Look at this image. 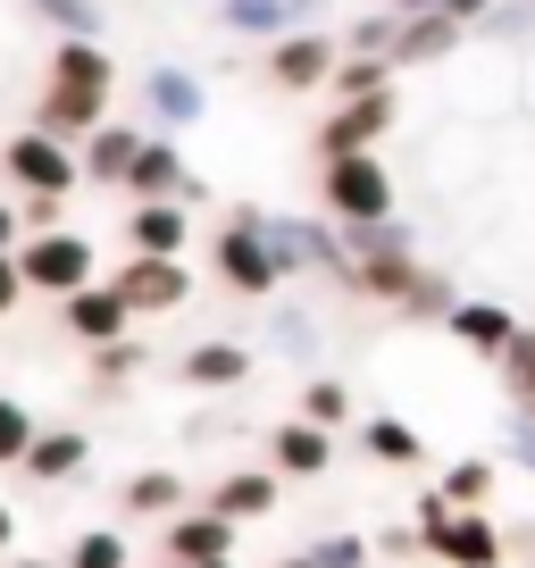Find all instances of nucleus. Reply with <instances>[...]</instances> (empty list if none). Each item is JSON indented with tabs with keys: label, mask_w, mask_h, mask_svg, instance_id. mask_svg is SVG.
Listing matches in <instances>:
<instances>
[{
	"label": "nucleus",
	"mask_w": 535,
	"mask_h": 568,
	"mask_svg": "<svg viewBox=\"0 0 535 568\" xmlns=\"http://www.w3.org/2000/svg\"><path fill=\"white\" fill-rule=\"evenodd\" d=\"M109 92H118V59H109V42H59L51 68H42V92H34V134L68 142V151H84L92 134L109 125Z\"/></svg>",
	"instance_id": "f257e3e1"
},
{
	"label": "nucleus",
	"mask_w": 535,
	"mask_h": 568,
	"mask_svg": "<svg viewBox=\"0 0 535 568\" xmlns=\"http://www.w3.org/2000/svg\"><path fill=\"white\" fill-rule=\"evenodd\" d=\"M260 201H234L226 217H218V234H210V267H218V284L226 293H243V302H276L285 293V260L268 251V234H260Z\"/></svg>",
	"instance_id": "f03ea898"
},
{
	"label": "nucleus",
	"mask_w": 535,
	"mask_h": 568,
	"mask_svg": "<svg viewBox=\"0 0 535 568\" xmlns=\"http://www.w3.org/2000/svg\"><path fill=\"white\" fill-rule=\"evenodd\" d=\"M343 251H352V302H402L411 293V276H418V234H411V217H376V226H343Z\"/></svg>",
	"instance_id": "7ed1b4c3"
},
{
	"label": "nucleus",
	"mask_w": 535,
	"mask_h": 568,
	"mask_svg": "<svg viewBox=\"0 0 535 568\" xmlns=\"http://www.w3.org/2000/svg\"><path fill=\"white\" fill-rule=\"evenodd\" d=\"M319 217H335V226H376V217H402L393 168L376 160V151H360V160H326V168H319Z\"/></svg>",
	"instance_id": "20e7f679"
},
{
	"label": "nucleus",
	"mask_w": 535,
	"mask_h": 568,
	"mask_svg": "<svg viewBox=\"0 0 535 568\" xmlns=\"http://www.w3.org/2000/svg\"><path fill=\"white\" fill-rule=\"evenodd\" d=\"M18 276H26V293H42V302H68V293H84V284H101V243L75 234V226L26 234L18 243Z\"/></svg>",
	"instance_id": "39448f33"
},
{
	"label": "nucleus",
	"mask_w": 535,
	"mask_h": 568,
	"mask_svg": "<svg viewBox=\"0 0 535 568\" xmlns=\"http://www.w3.org/2000/svg\"><path fill=\"white\" fill-rule=\"evenodd\" d=\"M0 176L18 184V201H68L75 184H84V160H75L68 142L34 134V125H18V134L0 142Z\"/></svg>",
	"instance_id": "423d86ee"
},
{
	"label": "nucleus",
	"mask_w": 535,
	"mask_h": 568,
	"mask_svg": "<svg viewBox=\"0 0 535 568\" xmlns=\"http://www.w3.org/2000/svg\"><path fill=\"white\" fill-rule=\"evenodd\" d=\"M109 293L125 302V318H176L184 302H193V267L184 260H134L125 251V267H109Z\"/></svg>",
	"instance_id": "0eeeda50"
},
{
	"label": "nucleus",
	"mask_w": 535,
	"mask_h": 568,
	"mask_svg": "<svg viewBox=\"0 0 535 568\" xmlns=\"http://www.w3.org/2000/svg\"><path fill=\"white\" fill-rule=\"evenodd\" d=\"M418 544L444 568H511V527H502L494 510H452L444 527H427Z\"/></svg>",
	"instance_id": "6e6552de"
},
{
	"label": "nucleus",
	"mask_w": 535,
	"mask_h": 568,
	"mask_svg": "<svg viewBox=\"0 0 535 568\" xmlns=\"http://www.w3.org/2000/svg\"><path fill=\"white\" fill-rule=\"evenodd\" d=\"M393 118H402V92H376V101H343V109H326L319 118V168L326 160H360V151H376V142L393 134Z\"/></svg>",
	"instance_id": "1a4fd4ad"
},
{
	"label": "nucleus",
	"mask_w": 535,
	"mask_h": 568,
	"mask_svg": "<svg viewBox=\"0 0 535 568\" xmlns=\"http://www.w3.org/2000/svg\"><path fill=\"white\" fill-rule=\"evenodd\" d=\"M335 68H343V34H326V26H302V34L268 42V84L276 92H326Z\"/></svg>",
	"instance_id": "9d476101"
},
{
	"label": "nucleus",
	"mask_w": 535,
	"mask_h": 568,
	"mask_svg": "<svg viewBox=\"0 0 535 568\" xmlns=\"http://www.w3.org/2000/svg\"><path fill=\"white\" fill-rule=\"evenodd\" d=\"M234 518H218V510H176V518H160V560H176V568H210V560H234Z\"/></svg>",
	"instance_id": "9b49d317"
},
{
	"label": "nucleus",
	"mask_w": 535,
	"mask_h": 568,
	"mask_svg": "<svg viewBox=\"0 0 535 568\" xmlns=\"http://www.w3.org/2000/svg\"><path fill=\"white\" fill-rule=\"evenodd\" d=\"M184 243H193L184 201H125V251L134 260H184Z\"/></svg>",
	"instance_id": "f8f14e48"
},
{
	"label": "nucleus",
	"mask_w": 535,
	"mask_h": 568,
	"mask_svg": "<svg viewBox=\"0 0 535 568\" xmlns=\"http://www.w3.org/2000/svg\"><path fill=\"white\" fill-rule=\"evenodd\" d=\"M143 109H151V134H184V125L210 118V84L193 68H151L143 75Z\"/></svg>",
	"instance_id": "ddd939ff"
},
{
	"label": "nucleus",
	"mask_w": 535,
	"mask_h": 568,
	"mask_svg": "<svg viewBox=\"0 0 535 568\" xmlns=\"http://www.w3.org/2000/svg\"><path fill=\"white\" fill-rule=\"evenodd\" d=\"M59 326H68L84 352H101V343H125V335H134V318H125V302L109 293V276L84 284V293H68V302H59Z\"/></svg>",
	"instance_id": "4468645a"
},
{
	"label": "nucleus",
	"mask_w": 535,
	"mask_h": 568,
	"mask_svg": "<svg viewBox=\"0 0 535 568\" xmlns=\"http://www.w3.org/2000/svg\"><path fill=\"white\" fill-rule=\"evenodd\" d=\"M184 184H193V168H184L176 134H143V151L125 168V201H184Z\"/></svg>",
	"instance_id": "2eb2a0df"
},
{
	"label": "nucleus",
	"mask_w": 535,
	"mask_h": 568,
	"mask_svg": "<svg viewBox=\"0 0 535 568\" xmlns=\"http://www.w3.org/2000/svg\"><path fill=\"white\" fill-rule=\"evenodd\" d=\"M268 468H276V477H326V468H335V435L310 426V418L268 426Z\"/></svg>",
	"instance_id": "dca6fc26"
},
{
	"label": "nucleus",
	"mask_w": 535,
	"mask_h": 568,
	"mask_svg": "<svg viewBox=\"0 0 535 568\" xmlns=\"http://www.w3.org/2000/svg\"><path fill=\"white\" fill-rule=\"evenodd\" d=\"M444 335L461 343L468 359H485V368H494V359L511 352L518 318H511V310H502V302H468V293H461V310H452V318H444Z\"/></svg>",
	"instance_id": "f3484780"
},
{
	"label": "nucleus",
	"mask_w": 535,
	"mask_h": 568,
	"mask_svg": "<svg viewBox=\"0 0 535 568\" xmlns=\"http://www.w3.org/2000/svg\"><path fill=\"white\" fill-rule=\"evenodd\" d=\"M276 494H285V477H276V468H226V477L210 485V501H201V510H218V518H234V527H251V518L276 510Z\"/></svg>",
	"instance_id": "a211bd4d"
},
{
	"label": "nucleus",
	"mask_w": 535,
	"mask_h": 568,
	"mask_svg": "<svg viewBox=\"0 0 535 568\" xmlns=\"http://www.w3.org/2000/svg\"><path fill=\"white\" fill-rule=\"evenodd\" d=\"M143 134H151V125H134V118H109L101 134H92L84 151H75V160H84V184H109V193H125V168H134Z\"/></svg>",
	"instance_id": "6ab92c4d"
},
{
	"label": "nucleus",
	"mask_w": 535,
	"mask_h": 568,
	"mask_svg": "<svg viewBox=\"0 0 535 568\" xmlns=\"http://www.w3.org/2000/svg\"><path fill=\"white\" fill-rule=\"evenodd\" d=\"M176 376L193 393H234V385H251V352L234 335H210V343H193V352L176 359Z\"/></svg>",
	"instance_id": "aec40b11"
},
{
	"label": "nucleus",
	"mask_w": 535,
	"mask_h": 568,
	"mask_svg": "<svg viewBox=\"0 0 535 568\" xmlns=\"http://www.w3.org/2000/svg\"><path fill=\"white\" fill-rule=\"evenodd\" d=\"M461 42H468V26H452V18H402L385 59H393V75H402V68H444Z\"/></svg>",
	"instance_id": "412c9836"
},
{
	"label": "nucleus",
	"mask_w": 535,
	"mask_h": 568,
	"mask_svg": "<svg viewBox=\"0 0 535 568\" xmlns=\"http://www.w3.org/2000/svg\"><path fill=\"white\" fill-rule=\"evenodd\" d=\"M84 468H92V435L84 426H42L34 452H26V477L34 485H75Z\"/></svg>",
	"instance_id": "4be33fe9"
},
{
	"label": "nucleus",
	"mask_w": 535,
	"mask_h": 568,
	"mask_svg": "<svg viewBox=\"0 0 535 568\" xmlns=\"http://www.w3.org/2000/svg\"><path fill=\"white\" fill-rule=\"evenodd\" d=\"M218 26L234 42H285V34H302V9L293 0H218Z\"/></svg>",
	"instance_id": "5701e85b"
},
{
	"label": "nucleus",
	"mask_w": 535,
	"mask_h": 568,
	"mask_svg": "<svg viewBox=\"0 0 535 568\" xmlns=\"http://www.w3.org/2000/svg\"><path fill=\"white\" fill-rule=\"evenodd\" d=\"M360 452H369L376 468H418V460H427V435H418L411 418L376 409V418H360Z\"/></svg>",
	"instance_id": "b1692460"
},
{
	"label": "nucleus",
	"mask_w": 535,
	"mask_h": 568,
	"mask_svg": "<svg viewBox=\"0 0 535 568\" xmlns=\"http://www.w3.org/2000/svg\"><path fill=\"white\" fill-rule=\"evenodd\" d=\"M118 510L125 518H176L184 510V477L176 468H134V477L118 485Z\"/></svg>",
	"instance_id": "393cba45"
},
{
	"label": "nucleus",
	"mask_w": 535,
	"mask_h": 568,
	"mask_svg": "<svg viewBox=\"0 0 535 568\" xmlns=\"http://www.w3.org/2000/svg\"><path fill=\"white\" fill-rule=\"evenodd\" d=\"M393 310H402L411 326H444L452 310H461V284H452L444 267H418V276H411V293H402Z\"/></svg>",
	"instance_id": "a878e982"
},
{
	"label": "nucleus",
	"mask_w": 535,
	"mask_h": 568,
	"mask_svg": "<svg viewBox=\"0 0 535 568\" xmlns=\"http://www.w3.org/2000/svg\"><path fill=\"white\" fill-rule=\"evenodd\" d=\"M402 75H393V59H352L343 51V68L326 75V109H343V101H376V92H393Z\"/></svg>",
	"instance_id": "bb28decb"
},
{
	"label": "nucleus",
	"mask_w": 535,
	"mask_h": 568,
	"mask_svg": "<svg viewBox=\"0 0 535 568\" xmlns=\"http://www.w3.org/2000/svg\"><path fill=\"white\" fill-rule=\"evenodd\" d=\"M494 376H502V393H511V418H535V326L511 335V352L494 359Z\"/></svg>",
	"instance_id": "cd10ccee"
},
{
	"label": "nucleus",
	"mask_w": 535,
	"mask_h": 568,
	"mask_svg": "<svg viewBox=\"0 0 535 568\" xmlns=\"http://www.w3.org/2000/svg\"><path fill=\"white\" fill-rule=\"evenodd\" d=\"M42 26H51L59 42H101V26H109V9L101 0H26Z\"/></svg>",
	"instance_id": "c85d7f7f"
},
{
	"label": "nucleus",
	"mask_w": 535,
	"mask_h": 568,
	"mask_svg": "<svg viewBox=\"0 0 535 568\" xmlns=\"http://www.w3.org/2000/svg\"><path fill=\"white\" fill-rule=\"evenodd\" d=\"M293 418H310V426H326V435H343V426H352V385H343V376H310Z\"/></svg>",
	"instance_id": "c756f323"
},
{
	"label": "nucleus",
	"mask_w": 535,
	"mask_h": 568,
	"mask_svg": "<svg viewBox=\"0 0 535 568\" xmlns=\"http://www.w3.org/2000/svg\"><path fill=\"white\" fill-rule=\"evenodd\" d=\"M494 477H502L494 460H452L444 477H435V494H444L452 510H485V501H494Z\"/></svg>",
	"instance_id": "7c9ffc66"
},
{
	"label": "nucleus",
	"mask_w": 535,
	"mask_h": 568,
	"mask_svg": "<svg viewBox=\"0 0 535 568\" xmlns=\"http://www.w3.org/2000/svg\"><path fill=\"white\" fill-rule=\"evenodd\" d=\"M143 368H151V343H143V335H125V343H101V352H92V385H101V393L134 385Z\"/></svg>",
	"instance_id": "2f4dec72"
},
{
	"label": "nucleus",
	"mask_w": 535,
	"mask_h": 568,
	"mask_svg": "<svg viewBox=\"0 0 535 568\" xmlns=\"http://www.w3.org/2000/svg\"><path fill=\"white\" fill-rule=\"evenodd\" d=\"M34 435H42L34 402H18V393H0V468H26V452H34Z\"/></svg>",
	"instance_id": "473e14b6"
},
{
	"label": "nucleus",
	"mask_w": 535,
	"mask_h": 568,
	"mask_svg": "<svg viewBox=\"0 0 535 568\" xmlns=\"http://www.w3.org/2000/svg\"><path fill=\"white\" fill-rule=\"evenodd\" d=\"M68 568H134V551H125V535L118 527H84L68 551H59Z\"/></svg>",
	"instance_id": "72a5a7b5"
},
{
	"label": "nucleus",
	"mask_w": 535,
	"mask_h": 568,
	"mask_svg": "<svg viewBox=\"0 0 535 568\" xmlns=\"http://www.w3.org/2000/svg\"><path fill=\"white\" fill-rule=\"evenodd\" d=\"M477 34H494V42H535V0H494Z\"/></svg>",
	"instance_id": "f704fd0d"
},
{
	"label": "nucleus",
	"mask_w": 535,
	"mask_h": 568,
	"mask_svg": "<svg viewBox=\"0 0 535 568\" xmlns=\"http://www.w3.org/2000/svg\"><path fill=\"white\" fill-rule=\"evenodd\" d=\"M310 551V568H369V535H319V544H302Z\"/></svg>",
	"instance_id": "c9c22d12"
},
{
	"label": "nucleus",
	"mask_w": 535,
	"mask_h": 568,
	"mask_svg": "<svg viewBox=\"0 0 535 568\" xmlns=\"http://www.w3.org/2000/svg\"><path fill=\"white\" fill-rule=\"evenodd\" d=\"M276 352H293V359H302V352H319V326H310L302 310H276Z\"/></svg>",
	"instance_id": "e433bc0d"
},
{
	"label": "nucleus",
	"mask_w": 535,
	"mask_h": 568,
	"mask_svg": "<svg viewBox=\"0 0 535 568\" xmlns=\"http://www.w3.org/2000/svg\"><path fill=\"white\" fill-rule=\"evenodd\" d=\"M411 551H427L418 527H385V535H376V560H411Z\"/></svg>",
	"instance_id": "4c0bfd02"
},
{
	"label": "nucleus",
	"mask_w": 535,
	"mask_h": 568,
	"mask_svg": "<svg viewBox=\"0 0 535 568\" xmlns=\"http://www.w3.org/2000/svg\"><path fill=\"white\" fill-rule=\"evenodd\" d=\"M444 518H452V501H444V494H435V485H427V494L411 501V527L427 535V527H444Z\"/></svg>",
	"instance_id": "58836bf2"
},
{
	"label": "nucleus",
	"mask_w": 535,
	"mask_h": 568,
	"mask_svg": "<svg viewBox=\"0 0 535 568\" xmlns=\"http://www.w3.org/2000/svg\"><path fill=\"white\" fill-rule=\"evenodd\" d=\"M511 468L535 477V418H511Z\"/></svg>",
	"instance_id": "ea45409f"
},
{
	"label": "nucleus",
	"mask_w": 535,
	"mask_h": 568,
	"mask_svg": "<svg viewBox=\"0 0 535 568\" xmlns=\"http://www.w3.org/2000/svg\"><path fill=\"white\" fill-rule=\"evenodd\" d=\"M18 243H26V217L18 201H0V260H18Z\"/></svg>",
	"instance_id": "a19ab883"
},
{
	"label": "nucleus",
	"mask_w": 535,
	"mask_h": 568,
	"mask_svg": "<svg viewBox=\"0 0 535 568\" xmlns=\"http://www.w3.org/2000/svg\"><path fill=\"white\" fill-rule=\"evenodd\" d=\"M18 302H26V276L18 260H0V318H18Z\"/></svg>",
	"instance_id": "79ce46f5"
},
{
	"label": "nucleus",
	"mask_w": 535,
	"mask_h": 568,
	"mask_svg": "<svg viewBox=\"0 0 535 568\" xmlns=\"http://www.w3.org/2000/svg\"><path fill=\"white\" fill-rule=\"evenodd\" d=\"M18 544V510H9V501H0V551Z\"/></svg>",
	"instance_id": "37998d69"
},
{
	"label": "nucleus",
	"mask_w": 535,
	"mask_h": 568,
	"mask_svg": "<svg viewBox=\"0 0 535 568\" xmlns=\"http://www.w3.org/2000/svg\"><path fill=\"white\" fill-rule=\"evenodd\" d=\"M18 568H68V560H42V551H26V560Z\"/></svg>",
	"instance_id": "c03bdc74"
},
{
	"label": "nucleus",
	"mask_w": 535,
	"mask_h": 568,
	"mask_svg": "<svg viewBox=\"0 0 535 568\" xmlns=\"http://www.w3.org/2000/svg\"><path fill=\"white\" fill-rule=\"evenodd\" d=\"M293 9H302V26H310V18H319V9H326V0H293Z\"/></svg>",
	"instance_id": "a18cd8bd"
},
{
	"label": "nucleus",
	"mask_w": 535,
	"mask_h": 568,
	"mask_svg": "<svg viewBox=\"0 0 535 568\" xmlns=\"http://www.w3.org/2000/svg\"><path fill=\"white\" fill-rule=\"evenodd\" d=\"M276 568H310V551H285V560H276Z\"/></svg>",
	"instance_id": "49530a36"
},
{
	"label": "nucleus",
	"mask_w": 535,
	"mask_h": 568,
	"mask_svg": "<svg viewBox=\"0 0 535 568\" xmlns=\"http://www.w3.org/2000/svg\"><path fill=\"white\" fill-rule=\"evenodd\" d=\"M210 568H243V560H210Z\"/></svg>",
	"instance_id": "de8ad7c7"
},
{
	"label": "nucleus",
	"mask_w": 535,
	"mask_h": 568,
	"mask_svg": "<svg viewBox=\"0 0 535 568\" xmlns=\"http://www.w3.org/2000/svg\"><path fill=\"white\" fill-rule=\"evenodd\" d=\"M160 568H176V560H160Z\"/></svg>",
	"instance_id": "09e8293b"
}]
</instances>
